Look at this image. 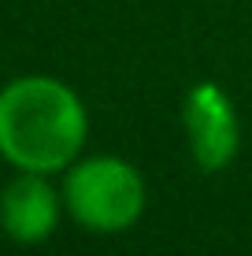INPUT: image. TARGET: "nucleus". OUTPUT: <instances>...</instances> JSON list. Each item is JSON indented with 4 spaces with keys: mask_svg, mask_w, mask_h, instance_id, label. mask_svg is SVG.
I'll list each match as a JSON object with an SVG mask.
<instances>
[{
    "mask_svg": "<svg viewBox=\"0 0 252 256\" xmlns=\"http://www.w3.org/2000/svg\"><path fill=\"white\" fill-rule=\"evenodd\" d=\"M182 130H186L189 160L204 174L227 171L241 152L238 108L227 96V90L212 78L193 82L186 90V96H182Z\"/></svg>",
    "mask_w": 252,
    "mask_h": 256,
    "instance_id": "7ed1b4c3",
    "label": "nucleus"
},
{
    "mask_svg": "<svg viewBox=\"0 0 252 256\" xmlns=\"http://www.w3.org/2000/svg\"><path fill=\"white\" fill-rule=\"evenodd\" d=\"M89 112L67 82L22 74L0 90V156L19 171H67L85 148Z\"/></svg>",
    "mask_w": 252,
    "mask_h": 256,
    "instance_id": "f257e3e1",
    "label": "nucleus"
},
{
    "mask_svg": "<svg viewBox=\"0 0 252 256\" xmlns=\"http://www.w3.org/2000/svg\"><path fill=\"white\" fill-rule=\"evenodd\" d=\"M63 208L93 234H123L141 223L149 204L145 174L123 156H85L63 174Z\"/></svg>",
    "mask_w": 252,
    "mask_h": 256,
    "instance_id": "f03ea898",
    "label": "nucleus"
},
{
    "mask_svg": "<svg viewBox=\"0 0 252 256\" xmlns=\"http://www.w3.org/2000/svg\"><path fill=\"white\" fill-rule=\"evenodd\" d=\"M63 193L48 182V174L19 171L0 190V230L15 245H41L56 234L63 216Z\"/></svg>",
    "mask_w": 252,
    "mask_h": 256,
    "instance_id": "20e7f679",
    "label": "nucleus"
}]
</instances>
